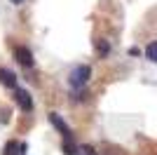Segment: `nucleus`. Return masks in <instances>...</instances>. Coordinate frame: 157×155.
Segmentation results:
<instances>
[{
    "mask_svg": "<svg viewBox=\"0 0 157 155\" xmlns=\"http://www.w3.org/2000/svg\"><path fill=\"white\" fill-rule=\"evenodd\" d=\"M89 75H92V68H89V66H85V64H80V66H75V68L71 71L68 82H71L73 89H82V87L87 85V80H89Z\"/></svg>",
    "mask_w": 157,
    "mask_h": 155,
    "instance_id": "obj_1",
    "label": "nucleus"
},
{
    "mask_svg": "<svg viewBox=\"0 0 157 155\" xmlns=\"http://www.w3.org/2000/svg\"><path fill=\"white\" fill-rule=\"evenodd\" d=\"M14 99H17V106H19L21 110H31L33 108V99L24 87H17V89H14Z\"/></svg>",
    "mask_w": 157,
    "mask_h": 155,
    "instance_id": "obj_2",
    "label": "nucleus"
},
{
    "mask_svg": "<svg viewBox=\"0 0 157 155\" xmlns=\"http://www.w3.org/2000/svg\"><path fill=\"white\" fill-rule=\"evenodd\" d=\"M14 59H17L21 66H26V68L33 66V54H31L28 47H14Z\"/></svg>",
    "mask_w": 157,
    "mask_h": 155,
    "instance_id": "obj_3",
    "label": "nucleus"
},
{
    "mask_svg": "<svg viewBox=\"0 0 157 155\" xmlns=\"http://www.w3.org/2000/svg\"><path fill=\"white\" fill-rule=\"evenodd\" d=\"M63 153L66 155H96V150L92 146H71V143H63Z\"/></svg>",
    "mask_w": 157,
    "mask_h": 155,
    "instance_id": "obj_4",
    "label": "nucleus"
},
{
    "mask_svg": "<svg viewBox=\"0 0 157 155\" xmlns=\"http://www.w3.org/2000/svg\"><path fill=\"white\" fill-rule=\"evenodd\" d=\"M49 122H52L54 127L59 129V132L66 136V139H71V129H68V125L63 122V117H61L59 113H54V110H52V113H49Z\"/></svg>",
    "mask_w": 157,
    "mask_h": 155,
    "instance_id": "obj_5",
    "label": "nucleus"
},
{
    "mask_svg": "<svg viewBox=\"0 0 157 155\" xmlns=\"http://www.w3.org/2000/svg\"><path fill=\"white\" fill-rule=\"evenodd\" d=\"M0 82L5 85V87L17 89V75H14L12 71H7V68H0Z\"/></svg>",
    "mask_w": 157,
    "mask_h": 155,
    "instance_id": "obj_6",
    "label": "nucleus"
},
{
    "mask_svg": "<svg viewBox=\"0 0 157 155\" xmlns=\"http://www.w3.org/2000/svg\"><path fill=\"white\" fill-rule=\"evenodd\" d=\"M24 148H26V146H21L19 141H7L5 153L2 155H19V153H24Z\"/></svg>",
    "mask_w": 157,
    "mask_h": 155,
    "instance_id": "obj_7",
    "label": "nucleus"
},
{
    "mask_svg": "<svg viewBox=\"0 0 157 155\" xmlns=\"http://www.w3.org/2000/svg\"><path fill=\"white\" fill-rule=\"evenodd\" d=\"M145 57L150 59V61H155V64H157V40H155V42H150V45L145 47Z\"/></svg>",
    "mask_w": 157,
    "mask_h": 155,
    "instance_id": "obj_8",
    "label": "nucleus"
},
{
    "mask_svg": "<svg viewBox=\"0 0 157 155\" xmlns=\"http://www.w3.org/2000/svg\"><path fill=\"white\" fill-rule=\"evenodd\" d=\"M96 47H98V54H101V57H108V52H110V45H108L105 40H98Z\"/></svg>",
    "mask_w": 157,
    "mask_h": 155,
    "instance_id": "obj_9",
    "label": "nucleus"
},
{
    "mask_svg": "<svg viewBox=\"0 0 157 155\" xmlns=\"http://www.w3.org/2000/svg\"><path fill=\"white\" fill-rule=\"evenodd\" d=\"M10 2H14V5H21V2H24V0H10Z\"/></svg>",
    "mask_w": 157,
    "mask_h": 155,
    "instance_id": "obj_10",
    "label": "nucleus"
}]
</instances>
